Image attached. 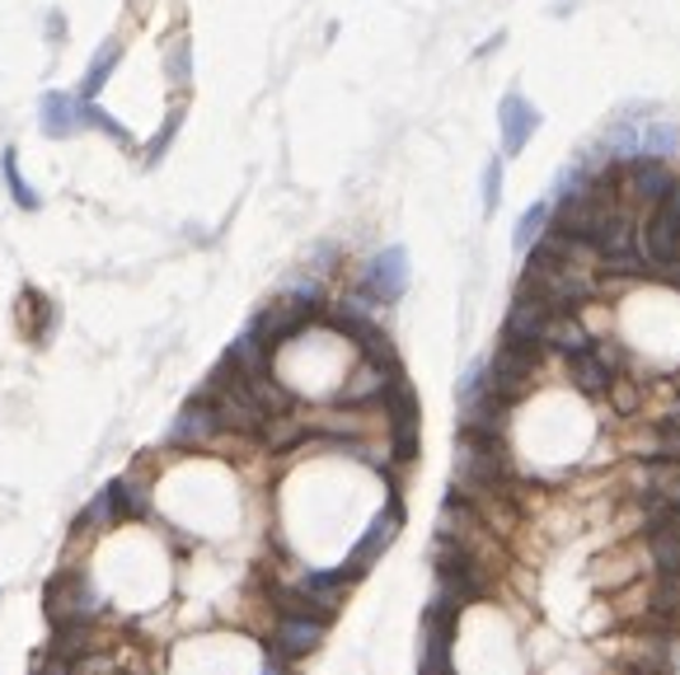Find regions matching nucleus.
<instances>
[{"instance_id":"1","label":"nucleus","mask_w":680,"mask_h":675,"mask_svg":"<svg viewBox=\"0 0 680 675\" xmlns=\"http://www.w3.org/2000/svg\"><path fill=\"white\" fill-rule=\"evenodd\" d=\"M638 235H643V277L652 268L671 263L680 253V184L662 197V202H652L643 211V221H638Z\"/></svg>"},{"instance_id":"2","label":"nucleus","mask_w":680,"mask_h":675,"mask_svg":"<svg viewBox=\"0 0 680 675\" xmlns=\"http://www.w3.org/2000/svg\"><path fill=\"white\" fill-rule=\"evenodd\" d=\"M539 362H545V347L507 343V338H503L497 352L488 356V385H493V394H497V399H507V404H516L530 390Z\"/></svg>"},{"instance_id":"3","label":"nucleus","mask_w":680,"mask_h":675,"mask_svg":"<svg viewBox=\"0 0 680 675\" xmlns=\"http://www.w3.org/2000/svg\"><path fill=\"white\" fill-rule=\"evenodd\" d=\"M676 184L680 178H676V169L667 160L633 155V160H625V174H619V202H629L633 211H648L652 202H662Z\"/></svg>"},{"instance_id":"4","label":"nucleus","mask_w":680,"mask_h":675,"mask_svg":"<svg viewBox=\"0 0 680 675\" xmlns=\"http://www.w3.org/2000/svg\"><path fill=\"white\" fill-rule=\"evenodd\" d=\"M362 291L371 295L375 305H394L399 295L409 291V253L404 245H390V249H380L371 263L362 268Z\"/></svg>"},{"instance_id":"5","label":"nucleus","mask_w":680,"mask_h":675,"mask_svg":"<svg viewBox=\"0 0 680 675\" xmlns=\"http://www.w3.org/2000/svg\"><path fill=\"white\" fill-rule=\"evenodd\" d=\"M549 320H554V310L545 305V295L530 291V287H516L512 310H507V324H503V338H507V343L545 347V329H549Z\"/></svg>"},{"instance_id":"6","label":"nucleus","mask_w":680,"mask_h":675,"mask_svg":"<svg viewBox=\"0 0 680 675\" xmlns=\"http://www.w3.org/2000/svg\"><path fill=\"white\" fill-rule=\"evenodd\" d=\"M48 610H52V620L56 624H85V620H94L99 610H104V601L94 595V586H90V578H80V572H62L52 586H48Z\"/></svg>"},{"instance_id":"7","label":"nucleus","mask_w":680,"mask_h":675,"mask_svg":"<svg viewBox=\"0 0 680 675\" xmlns=\"http://www.w3.org/2000/svg\"><path fill=\"white\" fill-rule=\"evenodd\" d=\"M385 408H390V446L399 460H413L418 455V399L404 375H394L385 390Z\"/></svg>"},{"instance_id":"8","label":"nucleus","mask_w":680,"mask_h":675,"mask_svg":"<svg viewBox=\"0 0 680 675\" xmlns=\"http://www.w3.org/2000/svg\"><path fill=\"white\" fill-rule=\"evenodd\" d=\"M38 127L52 142H71V136L85 132V98L75 90H48L38 98Z\"/></svg>"},{"instance_id":"9","label":"nucleus","mask_w":680,"mask_h":675,"mask_svg":"<svg viewBox=\"0 0 680 675\" xmlns=\"http://www.w3.org/2000/svg\"><path fill=\"white\" fill-rule=\"evenodd\" d=\"M399 526H404V507H399V502H390L385 511H380L375 516V521L367 526V534H362V540H357L352 544V553H348V563H343V572H348V578H362V572L380 559V553H385L390 544H394V534H399Z\"/></svg>"},{"instance_id":"10","label":"nucleus","mask_w":680,"mask_h":675,"mask_svg":"<svg viewBox=\"0 0 680 675\" xmlns=\"http://www.w3.org/2000/svg\"><path fill=\"white\" fill-rule=\"evenodd\" d=\"M535 132H539V113L530 108V98L503 94V104H497V136H503V160L522 155V150L530 146Z\"/></svg>"},{"instance_id":"11","label":"nucleus","mask_w":680,"mask_h":675,"mask_svg":"<svg viewBox=\"0 0 680 675\" xmlns=\"http://www.w3.org/2000/svg\"><path fill=\"white\" fill-rule=\"evenodd\" d=\"M216 432H221L216 404L207 399V394H193V399L184 404V413L174 418V427H169V442L174 446H207Z\"/></svg>"},{"instance_id":"12","label":"nucleus","mask_w":680,"mask_h":675,"mask_svg":"<svg viewBox=\"0 0 680 675\" xmlns=\"http://www.w3.org/2000/svg\"><path fill=\"white\" fill-rule=\"evenodd\" d=\"M399 375V366H380L371 362V356H362L357 362V371L343 381V390H338V404H371V399H385L390 381Z\"/></svg>"},{"instance_id":"13","label":"nucleus","mask_w":680,"mask_h":675,"mask_svg":"<svg viewBox=\"0 0 680 675\" xmlns=\"http://www.w3.org/2000/svg\"><path fill=\"white\" fill-rule=\"evenodd\" d=\"M633 492H638V502L657 498V502L680 507V465L676 460H643L633 469Z\"/></svg>"},{"instance_id":"14","label":"nucleus","mask_w":680,"mask_h":675,"mask_svg":"<svg viewBox=\"0 0 680 675\" xmlns=\"http://www.w3.org/2000/svg\"><path fill=\"white\" fill-rule=\"evenodd\" d=\"M568 362V381L583 390V394H610V385H615V366H610V356L606 352H596V347H583V352H573V356H564Z\"/></svg>"},{"instance_id":"15","label":"nucleus","mask_w":680,"mask_h":675,"mask_svg":"<svg viewBox=\"0 0 680 675\" xmlns=\"http://www.w3.org/2000/svg\"><path fill=\"white\" fill-rule=\"evenodd\" d=\"M319 638H324V620H315V614H287L277 624V652L282 657H306L319 647Z\"/></svg>"},{"instance_id":"16","label":"nucleus","mask_w":680,"mask_h":675,"mask_svg":"<svg viewBox=\"0 0 680 675\" xmlns=\"http://www.w3.org/2000/svg\"><path fill=\"white\" fill-rule=\"evenodd\" d=\"M117 62H123V38H104V48H99L94 56H90V66H85V75H80V98H99V90H104L109 81H113V71H117Z\"/></svg>"},{"instance_id":"17","label":"nucleus","mask_w":680,"mask_h":675,"mask_svg":"<svg viewBox=\"0 0 680 675\" xmlns=\"http://www.w3.org/2000/svg\"><path fill=\"white\" fill-rule=\"evenodd\" d=\"M591 347V329L583 324V314H554L549 329H545V352H558V356H573Z\"/></svg>"},{"instance_id":"18","label":"nucleus","mask_w":680,"mask_h":675,"mask_svg":"<svg viewBox=\"0 0 680 675\" xmlns=\"http://www.w3.org/2000/svg\"><path fill=\"white\" fill-rule=\"evenodd\" d=\"M19 320H24V333L33 338V343H48V333L56 324V310L43 291H24L19 295Z\"/></svg>"},{"instance_id":"19","label":"nucleus","mask_w":680,"mask_h":675,"mask_svg":"<svg viewBox=\"0 0 680 675\" xmlns=\"http://www.w3.org/2000/svg\"><path fill=\"white\" fill-rule=\"evenodd\" d=\"M680 150V127L676 123H638V155H652V160H671Z\"/></svg>"},{"instance_id":"20","label":"nucleus","mask_w":680,"mask_h":675,"mask_svg":"<svg viewBox=\"0 0 680 675\" xmlns=\"http://www.w3.org/2000/svg\"><path fill=\"white\" fill-rule=\"evenodd\" d=\"M348 582H352V578H348L343 568H338V572H306V582H301V601H306V605H324V610H333Z\"/></svg>"},{"instance_id":"21","label":"nucleus","mask_w":680,"mask_h":675,"mask_svg":"<svg viewBox=\"0 0 680 675\" xmlns=\"http://www.w3.org/2000/svg\"><path fill=\"white\" fill-rule=\"evenodd\" d=\"M0 178H6V188H10V197H14V207H19V211H38V207H43L38 188L24 184V174H19V155H14V150L0 155Z\"/></svg>"},{"instance_id":"22","label":"nucleus","mask_w":680,"mask_h":675,"mask_svg":"<svg viewBox=\"0 0 680 675\" xmlns=\"http://www.w3.org/2000/svg\"><path fill=\"white\" fill-rule=\"evenodd\" d=\"M549 211H554V197H539V202H530L526 211H522V221H516V230H512V245L516 249H530L539 235H545V226H549Z\"/></svg>"},{"instance_id":"23","label":"nucleus","mask_w":680,"mask_h":675,"mask_svg":"<svg viewBox=\"0 0 680 675\" xmlns=\"http://www.w3.org/2000/svg\"><path fill=\"white\" fill-rule=\"evenodd\" d=\"M165 75H169L174 90H188L193 85V43H188V33H174L169 38V48H165Z\"/></svg>"},{"instance_id":"24","label":"nucleus","mask_w":680,"mask_h":675,"mask_svg":"<svg viewBox=\"0 0 680 675\" xmlns=\"http://www.w3.org/2000/svg\"><path fill=\"white\" fill-rule=\"evenodd\" d=\"M123 521V511H117V498H113V488H104L99 498L80 511V521H75V530H109V526H117Z\"/></svg>"},{"instance_id":"25","label":"nucleus","mask_w":680,"mask_h":675,"mask_svg":"<svg viewBox=\"0 0 680 675\" xmlns=\"http://www.w3.org/2000/svg\"><path fill=\"white\" fill-rule=\"evenodd\" d=\"M109 488H113L117 511H123V516H146V511H151V492H146V484H136V479H117V484H109Z\"/></svg>"},{"instance_id":"26","label":"nucleus","mask_w":680,"mask_h":675,"mask_svg":"<svg viewBox=\"0 0 680 675\" xmlns=\"http://www.w3.org/2000/svg\"><path fill=\"white\" fill-rule=\"evenodd\" d=\"M638 455H643V460H676V465H680V432L662 423V427H657L648 442H643V450H638Z\"/></svg>"},{"instance_id":"27","label":"nucleus","mask_w":680,"mask_h":675,"mask_svg":"<svg viewBox=\"0 0 680 675\" xmlns=\"http://www.w3.org/2000/svg\"><path fill=\"white\" fill-rule=\"evenodd\" d=\"M178 123H184V108H178V113H169V117H165V127H159V132L151 136V142L142 146V165H146V169H151V165H159V160H165L169 142H174V136H178Z\"/></svg>"},{"instance_id":"28","label":"nucleus","mask_w":680,"mask_h":675,"mask_svg":"<svg viewBox=\"0 0 680 675\" xmlns=\"http://www.w3.org/2000/svg\"><path fill=\"white\" fill-rule=\"evenodd\" d=\"M85 127H94V132H109L117 146H127V142H132V136H127V127L117 123L113 113H104V108H99V104H90V98H85Z\"/></svg>"},{"instance_id":"29","label":"nucleus","mask_w":680,"mask_h":675,"mask_svg":"<svg viewBox=\"0 0 680 675\" xmlns=\"http://www.w3.org/2000/svg\"><path fill=\"white\" fill-rule=\"evenodd\" d=\"M493 385H488V362H470L465 366V375H460V404H470V399H478V394H488Z\"/></svg>"},{"instance_id":"30","label":"nucleus","mask_w":680,"mask_h":675,"mask_svg":"<svg viewBox=\"0 0 680 675\" xmlns=\"http://www.w3.org/2000/svg\"><path fill=\"white\" fill-rule=\"evenodd\" d=\"M503 207V155L484 165V216H493Z\"/></svg>"},{"instance_id":"31","label":"nucleus","mask_w":680,"mask_h":675,"mask_svg":"<svg viewBox=\"0 0 680 675\" xmlns=\"http://www.w3.org/2000/svg\"><path fill=\"white\" fill-rule=\"evenodd\" d=\"M652 610L662 614H680V572H662V582H657V601Z\"/></svg>"},{"instance_id":"32","label":"nucleus","mask_w":680,"mask_h":675,"mask_svg":"<svg viewBox=\"0 0 680 675\" xmlns=\"http://www.w3.org/2000/svg\"><path fill=\"white\" fill-rule=\"evenodd\" d=\"M610 394H615V408H619V413H633V408H638V390H633L629 381H619V375H615Z\"/></svg>"},{"instance_id":"33","label":"nucleus","mask_w":680,"mask_h":675,"mask_svg":"<svg viewBox=\"0 0 680 675\" xmlns=\"http://www.w3.org/2000/svg\"><path fill=\"white\" fill-rule=\"evenodd\" d=\"M333 263H338V249H333V245H319V249H315V268H319L315 277H324Z\"/></svg>"},{"instance_id":"34","label":"nucleus","mask_w":680,"mask_h":675,"mask_svg":"<svg viewBox=\"0 0 680 675\" xmlns=\"http://www.w3.org/2000/svg\"><path fill=\"white\" fill-rule=\"evenodd\" d=\"M62 33H66V19L52 10V14H48V38H52V43H56V38H62Z\"/></svg>"},{"instance_id":"35","label":"nucleus","mask_w":680,"mask_h":675,"mask_svg":"<svg viewBox=\"0 0 680 675\" xmlns=\"http://www.w3.org/2000/svg\"><path fill=\"white\" fill-rule=\"evenodd\" d=\"M503 43H507V38H503V33H493V38H488V43H484V48H478L474 56H478V62H484V56H493V52H497V48H503Z\"/></svg>"},{"instance_id":"36","label":"nucleus","mask_w":680,"mask_h":675,"mask_svg":"<svg viewBox=\"0 0 680 675\" xmlns=\"http://www.w3.org/2000/svg\"><path fill=\"white\" fill-rule=\"evenodd\" d=\"M662 423H667V427H676V432H680V399H676V404H671V408H667V413H662Z\"/></svg>"},{"instance_id":"37","label":"nucleus","mask_w":680,"mask_h":675,"mask_svg":"<svg viewBox=\"0 0 680 675\" xmlns=\"http://www.w3.org/2000/svg\"><path fill=\"white\" fill-rule=\"evenodd\" d=\"M38 675H66V666H56V662H52V666H43Z\"/></svg>"},{"instance_id":"38","label":"nucleus","mask_w":680,"mask_h":675,"mask_svg":"<svg viewBox=\"0 0 680 675\" xmlns=\"http://www.w3.org/2000/svg\"><path fill=\"white\" fill-rule=\"evenodd\" d=\"M264 675H282V666H277V662H268V671Z\"/></svg>"},{"instance_id":"39","label":"nucleus","mask_w":680,"mask_h":675,"mask_svg":"<svg viewBox=\"0 0 680 675\" xmlns=\"http://www.w3.org/2000/svg\"><path fill=\"white\" fill-rule=\"evenodd\" d=\"M676 399H680V375H676Z\"/></svg>"}]
</instances>
